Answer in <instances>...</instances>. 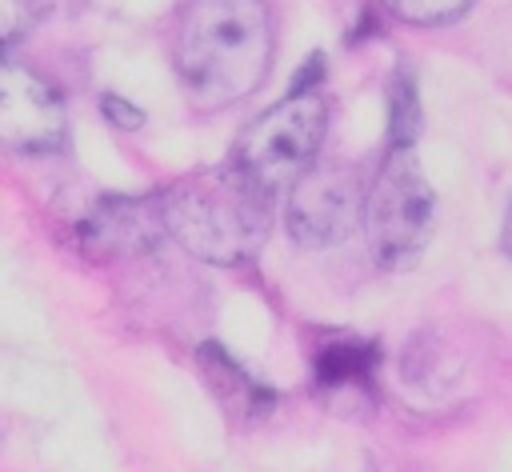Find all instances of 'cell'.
<instances>
[{"instance_id": "ba28073f", "label": "cell", "mask_w": 512, "mask_h": 472, "mask_svg": "<svg viewBox=\"0 0 512 472\" xmlns=\"http://www.w3.org/2000/svg\"><path fill=\"white\" fill-rule=\"evenodd\" d=\"M376 364V348L364 340H332L324 344V352L316 356V376L332 388L340 384H364L368 372Z\"/></svg>"}, {"instance_id": "8992f818", "label": "cell", "mask_w": 512, "mask_h": 472, "mask_svg": "<svg viewBox=\"0 0 512 472\" xmlns=\"http://www.w3.org/2000/svg\"><path fill=\"white\" fill-rule=\"evenodd\" d=\"M0 136L16 152H52L64 140V100L12 60L0 72Z\"/></svg>"}, {"instance_id": "52a82bcc", "label": "cell", "mask_w": 512, "mask_h": 472, "mask_svg": "<svg viewBox=\"0 0 512 472\" xmlns=\"http://www.w3.org/2000/svg\"><path fill=\"white\" fill-rule=\"evenodd\" d=\"M160 228H164L160 204L148 208L140 200H104L84 220L80 236L92 244V252H108V244H116V252H136L148 248Z\"/></svg>"}, {"instance_id": "3957f363", "label": "cell", "mask_w": 512, "mask_h": 472, "mask_svg": "<svg viewBox=\"0 0 512 472\" xmlns=\"http://www.w3.org/2000/svg\"><path fill=\"white\" fill-rule=\"evenodd\" d=\"M324 128H328V108L320 92H288L280 104L260 112L240 132L232 160L272 196L288 192L320 160Z\"/></svg>"}, {"instance_id": "277c9868", "label": "cell", "mask_w": 512, "mask_h": 472, "mask_svg": "<svg viewBox=\"0 0 512 472\" xmlns=\"http://www.w3.org/2000/svg\"><path fill=\"white\" fill-rule=\"evenodd\" d=\"M432 220H436V196H432L420 164L408 160L404 148H396L392 160L372 180L368 208H364L368 240H372L380 268L412 264L432 236Z\"/></svg>"}, {"instance_id": "7c38bea8", "label": "cell", "mask_w": 512, "mask_h": 472, "mask_svg": "<svg viewBox=\"0 0 512 472\" xmlns=\"http://www.w3.org/2000/svg\"><path fill=\"white\" fill-rule=\"evenodd\" d=\"M504 248H508V256H512V208H508V224H504Z\"/></svg>"}, {"instance_id": "7a4b0ae2", "label": "cell", "mask_w": 512, "mask_h": 472, "mask_svg": "<svg viewBox=\"0 0 512 472\" xmlns=\"http://www.w3.org/2000/svg\"><path fill=\"white\" fill-rule=\"evenodd\" d=\"M164 232L208 264H248L272 224V192L236 160L196 168L160 196Z\"/></svg>"}, {"instance_id": "6da1fadb", "label": "cell", "mask_w": 512, "mask_h": 472, "mask_svg": "<svg viewBox=\"0 0 512 472\" xmlns=\"http://www.w3.org/2000/svg\"><path fill=\"white\" fill-rule=\"evenodd\" d=\"M276 52L268 0H184L172 28V68L184 96L204 108H228L252 96Z\"/></svg>"}, {"instance_id": "5b68a950", "label": "cell", "mask_w": 512, "mask_h": 472, "mask_svg": "<svg viewBox=\"0 0 512 472\" xmlns=\"http://www.w3.org/2000/svg\"><path fill=\"white\" fill-rule=\"evenodd\" d=\"M368 188L360 172L344 160H316L292 188H288V236L304 248H332L352 236L364 220Z\"/></svg>"}, {"instance_id": "30bf717a", "label": "cell", "mask_w": 512, "mask_h": 472, "mask_svg": "<svg viewBox=\"0 0 512 472\" xmlns=\"http://www.w3.org/2000/svg\"><path fill=\"white\" fill-rule=\"evenodd\" d=\"M384 12H392L396 20L404 24H420V28H440V24H452L460 20L472 0H376Z\"/></svg>"}, {"instance_id": "8fae6325", "label": "cell", "mask_w": 512, "mask_h": 472, "mask_svg": "<svg viewBox=\"0 0 512 472\" xmlns=\"http://www.w3.org/2000/svg\"><path fill=\"white\" fill-rule=\"evenodd\" d=\"M100 104H104V116H108V120H112L116 128H124V132H128V128H140V124H144V112H140V108H136L132 100H120V96H104Z\"/></svg>"}, {"instance_id": "9c48e42d", "label": "cell", "mask_w": 512, "mask_h": 472, "mask_svg": "<svg viewBox=\"0 0 512 472\" xmlns=\"http://www.w3.org/2000/svg\"><path fill=\"white\" fill-rule=\"evenodd\" d=\"M388 104H392V112H388L392 148H408L416 140V132H420V96H416V84H412V76L404 68L396 72V80L388 88Z\"/></svg>"}]
</instances>
